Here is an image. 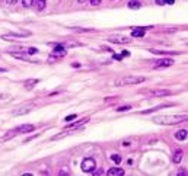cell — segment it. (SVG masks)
Here are the masks:
<instances>
[{
  "label": "cell",
  "mask_w": 188,
  "mask_h": 176,
  "mask_svg": "<svg viewBox=\"0 0 188 176\" xmlns=\"http://www.w3.org/2000/svg\"><path fill=\"white\" fill-rule=\"evenodd\" d=\"M152 26H146V28H136V29H133L131 31V37H134V38H142V37H145V32H146V29H150Z\"/></svg>",
  "instance_id": "8992f818"
},
{
  "label": "cell",
  "mask_w": 188,
  "mask_h": 176,
  "mask_svg": "<svg viewBox=\"0 0 188 176\" xmlns=\"http://www.w3.org/2000/svg\"><path fill=\"white\" fill-rule=\"evenodd\" d=\"M127 6H128L130 9H134V10H137V9H140L142 3H140L139 0H130V1L127 3Z\"/></svg>",
  "instance_id": "4fadbf2b"
},
{
  "label": "cell",
  "mask_w": 188,
  "mask_h": 176,
  "mask_svg": "<svg viewBox=\"0 0 188 176\" xmlns=\"http://www.w3.org/2000/svg\"><path fill=\"white\" fill-rule=\"evenodd\" d=\"M89 1H90L92 6H98V4H101V0H89Z\"/></svg>",
  "instance_id": "d4e9b609"
},
{
  "label": "cell",
  "mask_w": 188,
  "mask_h": 176,
  "mask_svg": "<svg viewBox=\"0 0 188 176\" xmlns=\"http://www.w3.org/2000/svg\"><path fill=\"white\" fill-rule=\"evenodd\" d=\"M28 54H37L38 52V48H34V47H31V48H28V51H26Z\"/></svg>",
  "instance_id": "7402d4cb"
},
{
  "label": "cell",
  "mask_w": 188,
  "mask_h": 176,
  "mask_svg": "<svg viewBox=\"0 0 188 176\" xmlns=\"http://www.w3.org/2000/svg\"><path fill=\"white\" fill-rule=\"evenodd\" d=\"M95 168H96V162H95V159H92V157H86V159L82 162V170L86 172V173L93 172Z\"/></svg>",
  "instance_id": "277c9868"
},
{
  "label": "cell",
  "mask_w": 188,
  "mask_h": 176,
  "mask_svg": "<svg viewBox=\"0 0 188 176\" xmlns=\"http://www.w3.org/2000/svg\"><path fill=\"white\" fill-rule=\"evenodd\" d=\"M75 118H76V115H70V117H66V119H64V121L70 122V121H72V119H75Z\"/></svg>",
  "instance_id": "83f0119b"
},
{
  "label": "cell",
  "mask_w": 188,
  "mask_h": 176,
  "mask_svg": "<svg viewBox=\"0 0 188 176\" xmlns=\"http://www.w3.org/2000/svg\"><path fill=\"white\" fill-rule=\"evenodd\" d=\"M145 82V77L142 76H125L115 82V86H128V85H137Z\"/></svg>",
  "instance_id": "7a4b0ae2"
},
{
  "label": "cell",
  "mask_w": 188,
  "mask_h": 176,
  "mask_svg": "<svg viewBox=\"0 0 188 176\" xmlns=\"http://www.w3.org/2000/svg\"><path fill=\"white\" fill-rule=\"evenodd\" d=\"M77 1H79V3H85L86 0H77Z\"/></svg>",
  "instance_id": "e575fe53"
},
{
  "label": "cell",
  "mask_w": 188,
  "mask_h": 176,
  "mask_svg": "<svg viewBox=\"0 0 188 176\" xmlns=\"http://www.w3.org/2000/svg\"><path fill=\"white\" fill-rule=\"evenodd\" d=\"M104 172L102 170H93V175H102Z\"/></svg>",
  "instance_id": "f546056e"
},
{
  "label": "cell",
  "mask_w": 188,
  "mask_h": 176,
  "mask_svg": "<svg viewBox=\"0 0 188 176\" xmlns=\"http://www.w3.org/2000/svg\"><path fill=\"white\" fill-rule=\"evenodd\" d=\"M22 3H24L25 7H31L34 4V0H22Z\"/></svg>",
  "instance_id": "44dd1931"
},
{
  "label": "cell",
  "mask_w": 188,
  "mask_h": 176,
  "mask_svg": "<svg viewBox=\"0 0 188 176\" xmlns=\"http://www.w3.org/2000/svg\"><path fill=\"white\" fill-rule=\"evenodd\" d=\"M111 160H113L114 163L118 165V163H121V156H120V154H113V156H111Z\"/></svg>",
  "instance_id": "d6986e66"
},
{
  "label": "cell",
  "mask_w": 188,
  "mask_h": 176,
  "mask_svg": "<svg viewBox=\"0 0 188 176\" xmlns=\"http://www.w3.org/2000/svg\"><path fill=\"white\" fill-rule=\"evenodd\" d=\"M53 55H56V57H64L66 55V48L63 45H57L53 49Z\"/></svg>",
  "instance_id": "9c48e42d"
},
{
  "label": "cell",
  "mask_w": 188,
  "mask_h": 176,
  "mask_svg": "<svg viewBox=\"0 0 188 176\" xmlns=\"http://www.w3.org/2000/svg\"><path fill=\"white\" fill-rule=\"evenodd\" d=\"M175 138L179 140V141L185 140V138H187V130H179V131H177L175 132Z\"/></svg>",
  "instance_id": "5bb4252c"
},
{
  "label": "cell",
  "mask_w": 188,
  "mask_h": 176,
  "mask_svg": "<svg viewBox=\"0 0 188 176\" xmlns=\"http://www.w3.org/2000/svg\"><path fill=\"white\" fill-rule=\"evenodd\" d=\"M16 1H18V0H6V4H9V6H13V4H16Z\"/></svg>",
  "instance_id": "484cf974"
},
{
  "label": "cell",
  "mask_w": 188,
  "mask_h": 176,
  "mask_svg": "<svg viewBox=\"0 0 188 176\" xmlns=\"http://www.w3.org/2000/svg\"><path fill=\"white\" fill-rule=\"evenodd\" d=\"M114 58H115V60H121L122 55H117V54H114Z\"/></svg>",
  "instance_id": "4dcf8cb0"
},
{
  "label": "cell",
  "mask_w": 188,
  "mask_h": 176,
  "mask_svg": "<svg viewBox=\"0 0 188 176\" xmlns=\"http://www.w3.org/2000/svg\"><path fill=\"white\" fill-rule=\"evenodd\" d=\"M4 71H6L4 69H0V73H4Z\"/></svg>",
  "instance_id": "836d02e7"
},
{
  "label": "cell",
  "mask_w": 188,
  "mask_h": 176,
  "mask_svg": "<svg viewBox=\"0 0 188 176\" xmlns=\"http://www.w3.org/2000/svg\"><path fill=\"white\" fill-rule=\"evenodd\" d=\"M156 4H159V6H163V4H166V0H156Z\"/></svg>",
  "instance_id": "4316f807"
},
{
  "label": "cell",
  "mask_w": 188,
  "mask_h": 176,
  "mask_svg": "<svg viewBox=\"0 0 188 176\" xmlns=\"http://www.w3.org/2000/svg\"><path fill=\"white\" fill-rule=\"evenodd\" d=\"M31 109H32V108H21V109H18V111H13L12 115H13V117H19V115H24V114L31 112Z\"/></svg>",
  "instance_id": "7c38bea8"
},
{
  "label": "cell",
  "mask_w": 188,
  "mask_h": 176,
  "mask_svg": "<svg viewBox=\"0 0 188 176\" xmlns=\"http://www.w3.org/2000/svg\"><path fill=\"white\" fill-rule=\"evenodd\" d=\"M31 32L28 31H24V32H19V34H12V35H3L1 40H10V38H24V37H29Z\"/></svg>",
  "instance_id": "52a82bcc"
},
{
  "label": "cell",
  "mask_w": 188,
  "mask_h": 176,
  "mask_svg": "<svg viewBox=\"0 0 188 176\" xmlns=\"http://www.w3.org/2000/svg\"><path fill=\"white\" fill-rule=\"evenodd\" d=\"M73 31L76 32H92V28H73Z\"/></svg>",
  "instance_id": "ac0fdd59"
},
{
  "label": "cell",
  "mask_w": 188,
  "mask_h": 176,
  "mask_svg": "<svg viewBox=\"0 0 188 176\" xmlns=\"http://www.w3.org/2000/svg\"><path fill=\"white\" fill-rule=\"evenodd\" d=\"M172 64H174V60H172V58H162V60L155 61V69H160V67H171Z\"/></svg>",
  "instance_id": "5b68a950"
},
{
  "label": "cell",
  "mask_w": 188,
  "mask_h": 176,
  "mask_svg": "<svg viewBox=\"0 0 188 176\" xmlns=\"http://www.w3.org/2000/svg\"><path fill=\"white\" fill-rule=\"evenodd\" d=\"M168 95H171V90H155V92H152V96L153 98H157V96H168Z\"/></svg>",
  "instance_id": "8fae6325"
},
{
  "label": "cell",
  "mask_w": 188,
  "mask_h": 176,
  "mask_svg": "<svg viewBox=\"0 0 188 176\" xmlns=\"http://www.w3.org/2000/svg\"><path fill=\"white\" fill-rule=\"evenodd\" d=\"M73 132H75V130H72V128L69 130V128H67L66 131L61 132V134H56V135L53 137V140H61V138H64V137H67V135H70V134H73Z\"/></svg>",
  "instance_id": "30bf717a"
},
{
  "label": "cell",
  "mask_w": 188,
  "mask_h": 176,
  "mask_svg": "<svg viewBox=\"0 0 188 176\" xmlns=\"http://www.w3.org/2000/svg\"><path fill=\"white\" fill-rule=\"evenodd\" d=\"M34 128H35V127H34V125H31V124L19 125V127H16V128L10 130V131L3 137V140H7V138H10V137H13V135H16V134H21V132H31V131H34Z\"/></svg>",
  "instance_id": "3957f363"
},
{
  "label": "cell",
  "mask_w": 188,
  "mask_h": 176,
  "mask_svg": "<svg viewBox=\"0 0 188 176\" xmlns=\"http://www.w3.org/2000/svg\"><path fill=\"white\" fill-rule=\"evenodd\" d=\"M114 175H124V170L122 169H120V168H113V169H110L108 170V176H114Z\"/></svg>",
  "instance_id": "2e32d148"
},
{
  "label": "cell",
  "mask_w": 188,
  "mask_h": 176,
  "mask_svg": "<svg viewBox=\"0 0 188 176\" xmlns=\"http://www.w3.org/2000/svg\"><path fill=\"white\" fill-rule=\"evenodd\" d=\"M153 121H155L156 124L172 125V124H178V122H184V121H187V115H162V117H156V118H153Z\"/></svg>",
  "instance_id": "6da1fadb"
},
{
  "label": "cell",
  "mask_w": 188,
  "mask_h": 176,
  "mask_svg": "<svg viewBox=\"0 0 188 176\" xmlns=\"http://www.w3.org/2000/svg\"><path fill=\"white\" fill-rule=\"evenodd\" d=\"M178 175H181V176L187 175V170H179V173H178Z\"/></svg>",
  "instance_id": "1f68e13d"
},
{
  "label": "cell",
  "mask_w": 188,
  "mask_h": 176,
  "mask_svg": "<svg viewBox=\"0 0 188 176\" xmlns=\"http://www.w3.org/2000/svg\"><path fill=\"white\" fill-rule=\"evenodd\" d=\"M128 109H131V106H121V108H117L118 112H124V111H128Z\"/></svg>",
  "instance_id": "603a6c76"
},
{
  "label": "cell",
  "mask_w": 188,
  "mask_h": 176,
  "mask_svg": "<svg viewBox=\"0 0 188 176\" xmlns=\"http://www.w3.org/2000/svg\"><path fill=\"white\" fill-rule=\"evenodd\" d=\"M108 41L113 42V44H127V42H130V40L125 38V37H110Z\"/></svg>",
  "instance_id": "ba28073f"
},
{
  "label": "cell",
  "mask_w": 188,
  "mask_h": 176,
  "mask_svg": "<svg viewBox=\"0 0 188 176\" xmlns=\"http://www.w3.org/2000/svg\"><path fill=\"white\" fill-rule=\"evenodd\" d=\"M166 3H168V4H174V3H175V0H166Z\"/></svg>",
  "instance_id": "d6a6232c"
},
{
  "label": "cell",
  "mask_w": 188,
  "mask_h": 176,
  "mask_svg": "<svg viewBox=\"0 0 188 176\" xmlns=\"http://www.w3.org/2000/svg\"><path fill=\"white\" fill-rule=\"evenodd\" d=\"M121 55H122V57H127V55H130V52H128V51H125V49H124V51H122V54H121Z\"/></svg>",
  "instance_id": "f1b7e54d"
},
{
  "label": "cell",
  "mask_w": 188,
  "mask_h": 176,
  "mask_svg": "<svg viewBox=\"0 0 188 176\" xmlns=\"http://www.w3.org/2000/svg\"><path fill=\"white\" fill-rule=\"evenodd\" d=\"M77 45H80L79 42H66V44H63V47H77Z\"/></svg>",
  "instance_id": "cb8c5ba5"
},
{
  "label": "cell",
  "mask_w": 188,
  "mask_h": 176,
  "mask_svg": "<svg viewBox=\"0 0 188 176\" xmlns=\"http://www.w3.org/2000/svg\"><path fill=\"white\" fill-rule=\"evenodd\" d=\"M38 82H39L38 79H29V80H26V82L24 83V86L26 89H32L35 85H38Z\"/></svg>",
  "instance_id": "9a60e30c"
},
{
  "label": "cell",
  "mask_w": 188,
  "mask_h": 176,
  "mask_svg": "<svg viewBox=\"0 0 188 176\" xmlns=\"http://www.w3.org/2000/svg\"><path fill=\"white\" fill-rule=\"evenodd\" d=\"M172 160H174V163H179V162L182 160V151H181V150H177V151L174 153Z\"/></svg>",
  "instance_id": "e0dca14e"
},
{
  "label": "cell",
  "mask_w": 188,
  "mask_h": 176,
  "mask_svg": "<svg viewBox=\"0 0 188 176\" xmlns=\"http://www.w3.org/2000/svg\"><path fill=\"white\" fill-rule=\"evenodd\" d=\"M35 4H37V9H38V10H42V9L45 7V0H38Z\"/></svg>",
  "instance_id": "ffe728a7"
}]
</instances>
